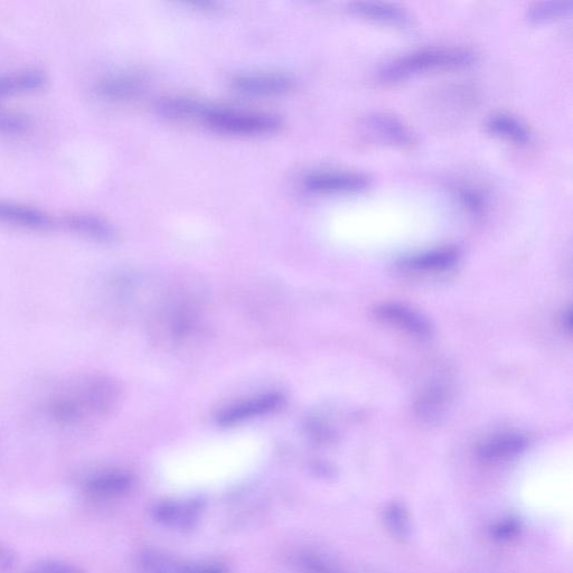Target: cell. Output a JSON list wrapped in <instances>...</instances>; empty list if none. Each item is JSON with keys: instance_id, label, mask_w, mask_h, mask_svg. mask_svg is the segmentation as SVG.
I'll use <instances>...</instances> for the list:
<instances>
[{"instance_id": "1", "label": "cell", "mask_w": 573, "mask_h": 573, "mask_svg": "<svg viewBox=\"0 0 573 573\" xmlns=\"http://www.w3.org/2000/svg\"><path fill=\"white\" fill-rule=\"evenodd\" d=\"M121 399L119 383L103 374H86L63 384L49 403L56 425L77 428L108 417Z\"/></svg>"}, {"instance_id": "2", "label": "cell", "mask_w": 573, "mask_h": 573, "mask_svg": "<svg viewBox=\"0 0 573 573\" xmlns=\"http://www.w3.org/2000/svg\"><path fill=\"white\" fill-rule=\"evenodd\" d=\"M476 61L473 51L462 48H435L412 52L384 65L380 79L394 82L426 71L465 68Z\"/></svg>"}, {"instance_id": "3", "label": "cell", "mask_w": 573, "mask_h": 573, "mask_svg": "<svg viewBox=\"0 0 573 573\" xmlns=\"http://www.w3.org/2000/svg\"><path fill=\"white\" fill-rule=\"evenodd\" d=\"M203 121L214 130L232 135H265L275 133L283 120L267 112H251L210 106Z\"/></svg>"}, {"instance_id": "4", "label": "cell", "mask_w": 573, "mask_h": 573, "mask_svg": "<svg viewBox=\"0 0 573 573\" xmlns=\"http://www.w3.org/2000/svg\"><path fill=\"white\" fill-rule=\"evenodd\" d=\"M136 478L120 468L103 469L91 474L83 483V492L97 502H110L122 499L134 491Z\"/></svg>"}, {"instance_id": "5", "label": "cell", "mask_w": 573, "mask_h": 573, "mask_svg": "<svg viewBox=\"0 0 573 573\" xmlns=\"http://www.w3.org/2000/svg\"><path fill=\"white\" fill-rule=\"evenodd\" d=\"M204 513V502L197 499L165 500L154 505L153 519L164 528L191 531L199 525Z\"/></svg>"}, {"instance_id": "6", "label": "cell", "mask_w": 573, "mask_h": 573, "mask_svg": "<svg viewBox=\"0 0 573 573\" xmlns=\"http://www.w3.org/2000/svg\"><path fill=\"white\" fill-rule=\"evenodd\" d=\"M138 567L143 573H229L220 563L186 562L158 550L140 553Z\"/></svg>"}, {"instance_id": "7", "label": "cell", "mask_w": 573, "mask_h": 573, "mask_svg": "<svg viewBox=\"0 0 573 573\" xmlns=\"http://www.w3.org/2000/svg\"><path fill=\"white\" fill-rule=\"evenodd\" d=\"M371 180L361 173L318 172L305 177L304 186L316 194H349L368 189Z\"/></svg>"}, {"instance_id": "8", "label": "cell", "mask_w": 573, "mask_h": 573, "mask_svg": "<svg viewBox=\"0 0 573 573\" xmlns=\"http://www.w3.org/2000/svg\"><path fill=\"white\" fill-rule=\"evenodd\" d=\"M290 75L278 72L244 73L232 79V87L250 96H280L295 88Z\"/></svg>"}, {"instance_id": "9", "label": "cell", "mask_w": 573, "mask_h": 573, "mask_svg": "<svg viewBox=\"0 0 573 573\" xmlns=\"http://www.w3.org/2000/svg\"><path fill=\"white\" fill-rule=\"evenodd\" d=\"M0 223L31 231H49L55 227L53 216L35 206L0 200Z\"/></svg>"}, {"instance_id": "10", "label": "cell", "mask_w": 573, "mask_h": 573, "mask_svg": "<svg viewBox=\"0 0 573 573\" xmlns=\"http://www.w3.org/2000/svg\"><path fill=\"white\" fill-rule=\"evenodd\" d=\"M146 78L137 72H119L106 75L93 87L95 95L107 101H126L134 99L145 89Z\"/></svg>"}, {"instance_id": "11", "label": "cell", "mask_w": 573, "mask_h": 573, "mask_svg": "<svg viewBox=\"0 0 573 573\" xmlns=\"http://www.w3.org/2000/svg\"><path fill=\"white\" fill-rule=\"evenodd\" d=\"M284 400L280 393L270 392L239 402L237 405L225 408L219 413V425L224 427L233 426L255 417L268 415V413L279 409L283 405Z\"/></svg>"}, {"instance_id": "12", "label": "cell", "mask_w": 573, "mask_h": 573, "mask_svg": "<svg viewBox=\"0 0 573 573\" xmlns=\"http://www.w3.org/2000/svg\"><path fill=\"white\" fill-rule=\"evenodd\" d=\"M63 223L65 228L82 238L99 243H114L118 240V231L114 224L95 213H70L64 216Z\"/></svg>"}, {"instance_id": "13", "label": "cell", "mask_w": 573, "mask_h": 573, "mask_svg": "<svg viewBox=\"0 0 573 573\" xmlns=\"http://www.w3.org/2000/svg\"><path fill=\"white\" fill-rule=\"evenodd\" d=\"M362 126L371 137L382 143L399 147H410L415 143L408 128L398 119L388 115L375 114L363 119Z\"/></svg>"}, {"instance_id": "14", "label": "cell", "mask_w": 573, "mask_h": 573, "mask_svg": "<svg viewBox=\"0 0 573 573\" xmlns=\"http://www.w3.org/2000/svg\"><path fill=\"white\" fill-rule=\"evenodd\" d=\"M48 83V74L40 69H25L0 75V101L21 93L41 91Z\"/></svg>"}, {"instance_id": "15", "label": "cell", "mask_w": 573, "mask_h": 573, "mask_svg": "<svg viewBox=\"0 0 573 573\" xmlns=\"http://www.w3.org/2000/svg\"><path fill=\"white\" fill-rule=\"evenodd\" d=\"M529 441L520 435H501L488 439L478 448V457L485 463H502L521 455Z\"/></svg>"}, {"instance_id": "16", "label": "cell", "mask_w": 573, "mask_h": 573, "mask_svg": "<svg viewBox=\"0 0 573 573\" xmlns=\"http://www.w3.org/2000/svg\"><path fill=\"white\" fill-rule=\"evenodd\" d=\"M375 313L382 321L399 326L413 335L419 337L431 335V326L426 319L410 311L409 308L397 304H387L378 307Z\"/></svg>"}, {"instance_id": "17", "label": "cell", "mask_w": 573, "mask_h": 573, "mask_svg": "<svg viewBox=\"0 0 573 573\" xmlns=\"http://www.w3.org/2000/svg\"><path fill=\"white\" fill-rule=\"evenodd\" d=\"M351 7L354 13L373 21L400 27H407L411 24L410 15L397 5L381 2H356Z\"/></svg>"}, {"instance_id": "18", "label": "cell", "mask_w": 573, "mask_h": 573, "mask_svg": "<svg viewBox=\"0 0 573 573\" xmlns=\"http://www.w3.org/2000/svg\"><path fill=\"white\" fill-rule=\"evenodd\" d=\"M209 107L201 101L178 97L164 98L156 103V110L159 115L174 120H203Z\"/></svg>"}, {"instance_id": "19", "label": "cell", "mask_w": 573, "mask_h": 573, "mask_svg": "<svg viewBox=\"0 0 573 573\" xmlns=\"http://www.w3.org/2000/svg\"><path fill=\"white\" fill-rule=\"evenodd\" d=\"M487 128L495 136L510 140L516 144L530 142V130L519 119L510 115L497 114L487 121Z\"/></svg>"}, {"instance_id": "20", "label": "cell", "mask_w": 573, "mask_h": 573, "mask_svg": "<svg viewBox=\"0 0 573 573\" xmlns=\"http://www.w3.org/2000/svg\"><path fill=\"white\" fill-rule=\"evenodd\" d=\"M383 522L392 537L400 541H406L410 538L412 522L405 504L397 501L388 504L383 511Z\"/></svg>"}, {"instance_id": "21", "label": "cell", "mask_w": 573, "mask_h": 573, "mask_svg": "<svg viewBox=\"0 0 573 573\" xmlns=\"http://www.w3.org/2000/svg\"><path fill=\"white\" fill-rule=\"evenodd\" d=\"M457 260L455 249H440L409 259L408 266L419 271H445L455 266Z\"/></svg>"}, {"instance_id": "22", "label": "cell", "mask_w": 573, "mask_h": 573, "mask_svg": "<svg viewBox=\"0 0 573 573\" xmlns=\"http://www.w3.org/2000/svg\"><path fill=\"white\" fill-rule=\"evenodd\" d=\"M32 127V119L23 112L0 110V135L21 136L28 133Z\"/></svg>"}, {"instance_id": "23", "label": "cell", "mask_w": 573, "mask_h": 573, "mask_svg": "<svg viewBox=\"0 0 573 573\" xmlns=\"http://www.w3.org/2000/svg\"><path fill=\"white\" fill-rule=\"evenodd\" d=\"M572 0L566 2H544L534 4L526 12V17L531 22H542L551 20V18L559 17L569 13L572 9Z\"/></svg>"}, {"instance_id": "24", "label": "cell", "mask_w": 573, "mask_h": 573, "mask_svg": "<svg viewBox=\"0 0 573 573\" xmlns=\"http://www.w3.org/2000/svg\"><path fill=\"white\" fill-rule=\"evenodd\" d=\"M522 522L516 516L510 515L492 524L490 537L497 542H510L519 537L522 532Z\"/></svg>"}, {"instance_id": "25", "label": "cell", "mask_w": 573, "mask_h": 573, "mask_svg": "<svg viewBox=\"0 0 573 573\" xmlns=\"http://www.w3.org/2000/svg\"><path fill=\"white\" fill-rule=\"evenodd\" d=\"M447 394L441 388L430 389L419 399L418 409L420 415L426 418H436L444 410Z\"/></svg>"}, {"instance_id": "26", "label": "cell", "mask_w": 573, "mask_h": 573, "mask_svg": "<svg viewBox=\"0 0 573 573\" xmlns=\"http://www.w3.org/2000/svg\"><path fill=\"white\" fill-rule=\"evenodd\" d=\"M21 573H87V571L67 560L44 559L33 563Z\"/></svg>"}, {"instance_id": "27", "label": "cell", "mask_w": 573, "mask_h": 573, "mask_svg": "<svg viewBox=\"0 0 573 573\" xmlns=\"http://www.w3.org/2000/svg\"><path fill=\"white\" fill-rule=\"evenodd\" d=\"M303 569L307 573H347L334 562L328 560L319 554L309 553L300 560Z\"/></svg>"}, {"instance_id": "28", "label": "cell", "mask_w": 573, "mask_h": 573, "mask_svg": "<svg viewBox=\"0 0 573 573\" xmlns=\"http://www.w3.org/2000/svg\"><path fill=\"white\" fill-rule=\"evenodd\" d=\"M17 553L7 544L0 542V573H11L17 566Z\"/></svg>"}]
</instances>
